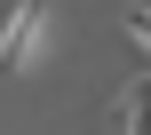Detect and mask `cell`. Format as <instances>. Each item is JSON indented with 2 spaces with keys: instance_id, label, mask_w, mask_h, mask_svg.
Wrapping results in <instances>:
<instances>
[{
  "instance_id": "1",
  "label": "cell",
  "mask_w": 151,
  "mask_h": 135,
  "mask_svg": "<svg viewBox=\"0 0 151 135\" xmlns=\"http://www.w3.org/2000/svg\"><path fill=\"white\" fill-rule=\"evenodd\" d=\"M48 48H56V0H16L0 16V72L24 80V72L48 64Z\"/></svg>"
},
{
  "instance_id": "2",
  "label": "cell",
  "mask_w": 151,
  "mask_h": 135,
  "mask_svg": "<svg viewBox=\"0 0 151 135\" xmlns=\"http://www.w3.org/2000/svg\"><path fill=\"white\" fill-rule=\"evenodd\" d=\"M111 135H151V72L119 88V103H111Z\"/></svg>"
},
{
  "instance_id": "3",
  "label": "cell",
  "mask_w": 151,
  "mask_h": 135,
  "mask_svg": "<svg viewBox=\"0 0 151 135\" xmlns=\"http://www.w3.org/2000/svg\"><path fill=\"white\" fill-rule=\"evenodd\" d=\"M127 40H135V48L151 56V8H135V16H127Z\"/></svg>"
}]
</instances>
